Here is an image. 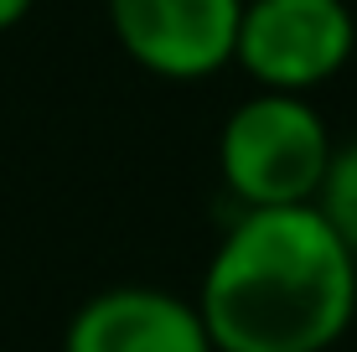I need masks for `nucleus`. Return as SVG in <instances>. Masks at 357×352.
<instances>
[{
	"instance_id": "7",
	"label": "nucleus",
	"mask_w": 357,
	"mask_h": 352,
	"mask_svg": "<svg viewBox=\"0 0 357 352\" xmlns=\"http://www.w3.org/2000/svg\"><path fill=\"white\" fill-rule=\"evenodd\" d=\"M31 6H36V0H0V31L21 26V21L31 16Z\"/></svg>"
},
{
	"instance_id": "1",
	"label": "nucleus",
	"mask_w": 357,
	"mask_h": 352,
	"mask_svg": "<svg viewBox=\"0 0 357 352\" xmlns=\"http://www.w3.org/2000/svg\"><path fill=\"white\" fill-rule=\"evenodd\" d=\"M218 352H331L357 316V259L316 202L243 208L197 285Z\"/></svg>"
},
{
	"instance_id": "2",
	"label": "nucleus",
	"mask_w": 357,
	"mask_h": 352,
	"mask_svg": "<svg viewBox=\"0 0 357 352\" xmlns=\"http://www.w3.org/2000/svg\"><path fill=\"white\" fill-rule=\"evenodd\" d=\"M331 151L337 140L311 99L254 89L218 130V176L238 208H301L316 202Z\"/></svg>"
},
{
	"instance_id": "4",
	"label": "nucleus",
	"mask_w": 357,
	"mask_h": 352,
	"mask_svg": "<svg viewBox=\"0 0 357 352\" xmlns=\"http://www.w3.org/2000/svg\"><path fill=\"white\" fill-rule=\"evenodd\" d=\"M109 31L135 68L166 83H202L233 68L243 0H104Z\"/></svg>"
},
{
	"instance_id": "3",
	"label": "nucleus",
	"mask_w": 357,
	"mask_h": 352,
	"mask_svg": "<svg viewBox=\"0 0 357 352\" xmlns=\"http://www.w3.org/2000/svg\"><path fill=\"white\" fill-rule=\"evenodd\" d=\"M357 52L347 0H243L233 63L254 89L311 99Z\"/></svg>"
},
{
	"instance_id": "6",
	"label": "nucleus",
	"mask_w": 357,
	"mask_h": 352,
	"mask_svg": "<svg viewBox=\"0 0 357 352\" xmlns=\"http://www.w3.org/2000/svg\"><path fill=\"white\" fill-rule=\"evenodd\" d=\"M316 213L357 259V140H342L331 151V166L321 176V192H316Z\"/></svg>"
},
{
	"instance_id": "5",
	"label": "nucleus",
	"mask_w": 357,
	"mask_h": 352,
	"mask_svg": "<svg viewBox=\"0 0 357 352\" xmlns=\"http://www.w3.org/2000/svg\"><path fill=\"white\" fill-rule=\"evenodd\" d=\"M63 352H218L197 300L161 285H109L68 316Z\"/></svg>"
}]
</instances>
